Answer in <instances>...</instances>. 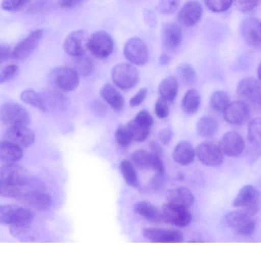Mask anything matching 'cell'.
I'll list each match as a JSON object with an SVG mask.
<instances>
[{
    "label": "cell",
    "instance_id": "9f6ffc18",
    "mask_svg": "<svg viewBox=\"0 0 261 261\" xmlns=\"http://www.w3.org/2000/svg\"><path fill=\"white\" fill-rule=\"evenodd\" d=\"M171 60L170 56L167 53H163L159 58V64L162 66L166 65Z\"/></svg>",
    "mask_w": 261,
    "mask_h": 261
},
{
    "label": "cell",
    "instance_id": "d590c367",
    "mask_svg": "<svg viewBox=\"0 0 261 261\" xmlns=\"http://www.w3.org/2000/svg\"><path fill=\"white\" fill-rule=\"evenodd\" d=\"M74 66L78 74L85 76L90 75L94 69L93 61L85 54L75 58Z\"/></svg>",
    "mask_w": 261,
    "mask_h": 261
},
{
    "label": "cell",
    "instance_id": "ba28073f",
    "mask_svg": "<svg viewBox=\"0 0 261 261\" xmlns=\"http://www.w3.org/2000/svg\"><path fill=\"white\" fill-rule=\"evenodd\" d=\"M162 219L177 227H185L191 222L192 216L188 208L166 202L161 210Z\"/></svg>",
    "mask_w": 261,
    "mask_h": 261
},
{
    "label": "cell",
    "instance_id": "e0dca14e",
    "mask_svg": "<svg viewBox=\"0 0 261 261\" xmlns=\"http://www.w3.org/2000/svg\"><path fill=\"white\" fill-rule=\"evenodd\" d=\"M142 234L148 240L156 243H177L183 239L182 233L177 230L145 228Z\"/></svg>",
    "mask_w": 261,
    "mask_h": 261
},
{
    "label": "cell",
    "instance_id": "f6af8a7d",
    "mask_svg": "<svg viewBox=\"0 0 261 261\" xmlns=\"http://www.w3.org/2000/svg\"><path fill=\"white\" fill-rule=\"evenodd\" d=\"M18 71L17 66L14 64L5 66L0 73V83H3L11 80L16 75Z\"/></svg>",
    "mask_w": 261,
    "mask_h": 261
},
{
    "label": "cell",
    "instance_id": "4fadbf2b",
    "mask_svg": "<svg viewBox=\"0 0 261 261\" xmlns=\"http://www.w3.org/2000/svg\"><path fill=\"white\" fill-rule=\"evenodd\" d=\"M42 34L40 29L31 32L15 46L11 53L12 58L21 60L29 56L38 45Z\"/></svg>",
    "mask_w": 261,
    "mask_h": 261
},
{
    "label": "cell",
    "instance_id": "f5cc1de1",
    "mask_svg": "<svg viewBox=\"0 0 261 261\" xmlns=\"http://www.w3.org/2000/svg\"><path fill=\"white\" fill-rule=\"evenodd\" d=\"M149 148L150 150V152L161 157L163 154V149L161 145L154 140H151L148 144Z\"/></svg>",
    "mask_w": 261,
    "mask_h": 261
},
{
    "label": "cell",
    "instance_id": "f546056e",
    "mask_svg": "<svg viewBox=\"0 0 261 261\" xmlns=\"http://www.w3.org/2000/svg\"><path fill=\"white\" fill-rule=\"evenodd\" d=\"M253 217L244 211L237 210L228 213L225 220L228 226L236 231L254 220Z\"/></svg>",
    "mask_w": 261,
    "mask_h": 261
},
{
    "label": "cell",
    "instance_id": "60d3db41",
    "mask_svg": "<svg viewBox=\"0 0 261 261\" xmlns=\"http://www.w3.org/2000/svg\"><path fill=\"white\" fill-rule=\"evenodd\" d=\"M210 10L215 12H221L228 10L232 5V1H206L204 2Z\"/></svg>",
    "mask_w": 261,
    "mask_h": 261
},
{
    "label": "cell",
    "instance_id": "ac0fdd59",
    "mask_svg": "<svg viewBox=\"0 0 261 261\" xmlns=\"http://www.w3.org/2000/svg\"><path fill=\"white\" fill-rule=\"evenodd\" d=\"M202 13L203 8L199 2L188 1L180 9L177 14V19L182 25L190 27L200 20Z\"/></svg>",
    "mask_w": 261,
    "mask_h": 261
},
{
    "label": "cell",
    "instance_id": "603a6c76",
    "mask_svg": "<svg viewBox=\"0 0 261 261\" xmlns=\"http://www.w3.org/2000/svg\"><path fill=\"white\" fill-rule=\"evenodd\" d=\"M167 202L188 208L194 202V197L186 187H179L169 190L166 195Z\"/></svg>",
    "mask_w": 261,
    "mask_h": 261
},
{
    "label": "cell",
    "instance_id": "bcb514c9",
    "mask_svg": "<svg viewBox=\"0 0 261 261\" xmlns=\"http://www.w3.org/2000/svg\"><path fill=\"white\" fill-rule=\"evenodd\" d=\"M28 3V1H3L1 7L8 11H15L19 10Z\"/></svg>",
    "mask_w": 261,
    "mask_h": 261
},
{
    "label": "cell",
    "instance_id": "83f0119b",
    "mask_svg": "<svg viewBox=\"0 0 261 261\" xmlns=\"http://www.w3.org/2000/svg\"><path fill=\"white\" fill-rule=\"evenodd\" d=\"M134 211L138 215L152 222H159L162 219L161 211L148 202H137L134 205Z\"/></svg>",
    "mask_w": 261,
    "mask_h": 261
},
{
    "label": "cell",
    "instance_id": "4dcf8cb0",
    "mask_svg": "<svg viewBox=\"0 0 261 261\" xmlns=\"http://www.w3.org/2000/svg\"><path fill=\"white\" fill-rule=\"evenodd\" d=\"M201 98L198 92L194 89H189L185 93L181 100V108L188 114H192L198 110Z\"/></svg>",
    "mask_w": 261,
    "mask_h": 261
},
{
    "label": "cell",
    "instance_id": "836d02e7",
    "mask_svg": "<svg viewBox=\"0 0 261 261\" xmlns=\"http://www.w3.org/2000/svg\"><path fill=\"white\" fill-rule=\"evenodd\" d=\"M119 166L121 174L127 185L132 187H137L139 182L137 172L132 164L126 160H123L120 162Z\"/></svg>",
    "mask_w": 261,
    "mask_h": 261
},
{
    "label": "cell",
    "instance_id": "f35d334b",
    "mask_svg": "<svg viewBox=\"0 0 261 261\" xmlns=\"http://www.w3.org/2000/svg\"><path fill=\"white\" fill-rule=\"evenodd\" d=\"M115 137L117 143L123 147H128L133 141L126 125H120L116 130Z\"/></svg>",
    "mask_w": 261,
    "mask_h": 261
},
{
    "label": "cell",
    "instance_id": "9a60e30c",
    "mask_svg": "<svg viewBox=\"0 0 261 261\" xmlns=\"http://www.w3.org/2000/svg\"><path fill=\"white\" fill-rule=\"evenodd\" d=\"M3 139L20 147H28L33 144L35 134L27 126L11 127L6 130Z\"/></svg>",
    "mask_w": 261,
    "mask_h": 261
},
{
    "label": "cell",
    "instance_id": "db71d44e",
    "mask_svg": "<svg viewBox=\"0 0 261 261\" xmlns=\"http://www.w3.org/2000/svg\"><path fill=\"white\" fill-rule=\"evenodd\" d=\"M82 2L81 1H60L59 5L64 8H73L80 6Z\"/></svg>",
    "mask_w": 261,
    "mask_h": 261
},
{
    "label": "cell",
    "instance_id": "277c9868",
    "mask_svg": "<svg viewBox=\"0 0 261 261\" xmlns=\"http://www.w3.org/2000/svg\"><path fill=\"white\" fill-rule=\"evenodd\" d=\"M28 173L22 167L15 163L5 164L1 169V184L14 186L23 190L32 181Z\"/></svg>",
    "mask_w": 261,
    "mask_h": 261
},
{
    "label": "cell",
    "instance_id": "d6986e66",
    "mask_svg": "<svg viewBox=\"0 0 261 261\" xmlns=\"http://www.w3.org/2000/svg\"><path fill=\"white\" fill-rule=\"evenodd\" d=\"M250 112L249 107L245 101L231 102L223 112L224 119L230 124L239 125L247 120Z\"/></svg>",
    "mask_w": 261,
    "mask_h": 261
},
{
    "label": "cell",
    "instance_id": "7c38bea8",
    "mask_svg": "<svg viewBox=\"0 0 261 261\" xmlns=\"http://www.w3.org/2000/svg\"><path fill=\"white\" fill-rule=\"evenodd\" d=\"M248 141L249 148L248 158L251 162L261 155V117H256L250 121L248 125Z\"/></svg>",
    "mask_w": 261,
    "mask_h": 261
},
{
    "label": "cell",
    "instance_id": "2e32d148",
    "mask_svg": "<svg viewBox=\"0 0 261 261\" xmlns=\"http://www.w3.org/2000/svg\"><path fill=\"white\" fill-rule=\"evenodd\" d=\"M85 32L82 30L74 31L65 38L63 47L65 52L70 56L77 57L84 54L88 41Z\"/></svg>",
    "mask_w": 261,
    "mask_h": 261
},
{
    "label": "cell",
    "instance_id": "8d00e7d4",
    "mask_svg": "<svg viewBox=\"0 0 261 261\" xmlns=\"http://www.w3.org/2000/svg\"><path fill=\"white\" fill-rule=\"evenodd\" d=\"M125 125L129 132L133 140L142 142L147 138L149 128L137 123L134 119L129 121Z\"/></svg>",
    "mask_w": 261,
    "mask_h": 261
},
{
    "label": "cell",
    "instance_id": "ab89813d",
    "mask_svg": "<svg viewBox=\"0 0 261 261\" xmlns=\"http://www.w3.org/2000/svg\"><path fill=\"white\" fill-rule=\"evenodd\" d=\"M177 71L179 79L185 84L191 85L195 81V73L190 65H182L178 68Z\"/></svg>",
    "mask_w": 261,
    "mask_h": 261
},
{
    "label": "cell",
    "instance_id": "816d5d0a",
    "mask_svg": "<svg viewBox=\"0 0 261 261\" xmlns=\"http://www.w3.org/2000/svg\"><path fill=\"white\" fill-rule=\"evenodd\" d=\"M164 174L156 173L150 179V187L154 190H159L162 188L164 184Z\"/></svg>",
    "mask_w": 261,
    "mask_h": 261
},
{
    "label": "cell",
    "instance_id": "680465c9",
    "mask_svg": "<svg viewBox=\"0 0 261 261\" xmlns=\"http://www.w3.org/2000/svg\"><path fill=\"white\" fill-rule=\"evenodd\" d=\"M258 103L259 107L261 108V97H260V99H259V101L258 102Z\"/></svg>",
    "mask_w": 261,
    "mask_h": 261
},
{
    "label": "cell",
    "instance_id": "ffe728a7",
    "mask_svg": "<svg viewBox=\"0 0 261 261\" xmlns=\"http://www.w3.org/2000/svg\"><path fill=\"white\" fill-rule=\"evenodd\" d=\"M237 93L243 99L258 103L261 97V85L253 77H246L239 83Z\"/></svg>",
    "mask_w": 261,
    "mask_h": 261
},
{
    "label": "cell",
    "instance_id": "b9f144b4",
    "mask_svg": "<svg viewBox=\"0 0 261 261\" xmlns=\"http://www.w3.org/2000/svg\"><path fill=\"white\" fill-rule=\"evenodd\" d=\"M134 120L149 129L153 125L154 122L152 117L146 110H142L138 113Z\"/></svg>",
    "mask_w": 261,
    "mask_h": 261
},
{
    "label": "cell",
    "instance_id": "d6a6232c",
    "mask_svg": "<svg viewBox=\"0 0 261 261\" xmlns=\"http://www.w3.org/2000/svg\"><path fill=\"white\" fill-rule=\"evenodd\" d=\"M231 102L228 94L224 91L217 90L211 95L210 106L215 111L223 113Z\"/></svg>",
    "mask_w": 261,
    "mask_h": 261
},
{
    "label": "cell",
    "instance_id": "44dd1931",
    "mask_svg": "<svg viewBox=\"0 0 261 261\" xmlns=\"http://www.w3.org/2000/svg\"><path fill=\"white\" fill-rule=\"evenodd\" d=\"M18 200L39 210L48 209L53 202L51 197L47 193L39 190L23 191Z\"/></svg>",
    "mask_w": 261,
    "mask_h": 261
},
{
    "label": "cell",
    "instance_id": "52a82bcc",
    "mask_svg": "<svg viewBox=\"0 0 261 261\" xmlns=\"http://www.w3.org/2000/svg\"><path fill=\"white\" fill-rule=\"evenodd\" d=\"M87 48L95 57L105 59L113 52L114 42L112 38L107 32L98 31L88 38Z\"/></svg>",
    "mask_w": 261,
    "mask_h": 261
},
{
    "label": "cell",
    "instance_id": "30bf717a",
    "mask_svg": "<svg viewBox=\"0 0 261 261\" xmlns=\"http://www.w3.org/2000/svg\"><path fill=\"white\" fill-rule=\"evenodd\" d=\"M195 154L201 163L210 167L220 165L224 159L218 145L208 141L202 142L197 146Z\"/></svg>",
    "mask_w": 261,
    "mask_h": 261
},
{
    "label": "cell",
    "instance_id": "91938a15",
    "mask_svg": "<svg viewBox=\"0 0 261 261\" xmlns=\"http://www.w3.org/2000/svg\"><path fill=\"white\" fill-rule=\"evenodd\" d=\"M261 22V21H260Z\"/></svg>",
    "mask_w": 261,
    "mask_h": 261
},
{
    "label": "cell",
    "instance_id": "5bb4252c",
    "mask_svg": "<svg viewBox=\"0 0 261 261\" xmlns=\"http://www.w3.org/2000/svg\"><path fill=\"white\" fill-rule=\"evenodd\" d=\"M241 33L245 41L255 48H261V22L256 18L249 17L241 23Z\"/></svg>",
    "mask_w": 261,
    "mask_h": 261
},
{
    "label": "cell",
    "instance_id": "8fae6325",
    "mask_svg": "<svg viewBox=\"0 0 261 261\" xmlns=\"http://www.w3.org/2000/svg\"><path fill=\"white\" fill-rule=\"evenodd\" d=\"M218 146L223 154L237 157L243 152L245 143L239 134L234 131H229L222 136Z\"/></svg>",
    "mask_w": 261,
    "mask_h": 261
},
{
    "label": "cell",
    "instance_id": "484cf974",
    "mask_svg": "<svg viewBox=\"0 0 261 261\" xmlns=\"http://www.w3.org/2000/svg\"><path fill=\"white\" fill-rule=\"evenodd\" d=\"M100 94L103 99L114 110L119 111L122 109L124 104L123 97L112 85L105 84L101 88Z\"/></svg>",
    "mask_w": 261,
    "mask_h": 261
},
{
    "label": "cell",
    "instance_id": "9c48e42d",
    "mask_svg": "<svg viewBox=\"0 0 261 261\" xmlns=\"http://www.w3.org/2000/svg\"><path fill=\"white\" fill-rule=\"evenodd\" d=\"M123 54L129 62L138 66L145 65L149 57L146 44L138 37L132 38L125 43Z\"/></svg>",
    "mask_w": 261,
    "mask_h": 261
},
{
    "label": "cell",
    "instance_id": "f907efd6",
    "mask_svg": "<svg viewBox=\"0 0 261 261\" xmlns=\"http://www.w3.org/2000/svg\"><path fill=\"white\" fill-rule=\"evenodd\" d=\"M158 138L162 144H169L172 138V129L169 127L162 128L158 133Z\"/></svg>",
    "mask_w": 261,
    "mask_h": 261
},
{
    "label": "cell",
    "instance_id": "7a4b0ae2",
    "mask_svg": "<svg viewBox=\"0 0 261 261\" xmlns=\"http://www.w3.org/2000/svg\"><path fill=\"white\" fill-rule=\"evenodd\" d=\"M1 122L9 127L27 126L31 122L29 112L22 106L13 102L4 103L1 108Z\"/></svg>",
    "mask_w": 261,
    "mask_h": 261
},
{
    "label": "cell",
    "instance_id": "74e56055",
    "mask_svg": "<svg viewBox=\"0 0 261 261\" xmlns=\"http://www.w3.org/2000/svg\"><path fill=\"white\" fill-rule=\"evenodd\" d=\"M47 109L48 105L60 110H64L68 106L66 97L61 93L56 91H50L46 94V97H43Z\"/></svg>",
    "mask_w": 261,
    "mask_h": 261
},
{
    "label": "cell",
    "instance_id": "ee69618b",
    "mask_svg": "<svg viewBox=\"0 0 261 261\" xmlns=\"http://www.w3.org/2000/svg\"><path fill=\"white\" fill-rule=\"evenodd\" d=\"M154 111L158 117L161 119L167 117L169 112L168 102L159 97L155 103Z\"/></svg>",
    "mask_w": 261,
    "mask_h": 261
},
{
    "label": "cell",
    "instance_id": "11a10c76",
    "mask_svg": "<svg viewBox=\"0 0 261 261\" xmlns=\"http://www.w3.org/2000/svg\"><path fill=\"white\" fill-rule=\"evenodd\" d=\"M10 55V49L6 46L1 45L0 47V62L1 63L6 61Z\"/></svg>",
    "mask_w": 261,
    "mask_h": 261
},
{
    "label": "cell",
    "instance_id": "c3c4849f",
    "mask_svg": "<svg viewBox=\"0 0 261 261\" xmlns=\"http://www.w3.org/2000/svg\"><path fill=\"white\" fill-rule=\"evenodd\" d=\"M147 93V89L142 88L134 95L129 100V104L132 107H136L140 105L145 99Z\"/></svg>",
    "mask_w": 261,
    "mask_h": 261
},
{
    "label": "cell",
    "instance_id": "d4e9b609",
    "mask_svg": "<svg viewBox=\"0 0 261 261\" xmlns=\"http://www.w3.org/2000/svg\"><path fill=\"white\" fill-rule=\"evenodd\" d=\"M21 147L11 142L3 140L0 143L1 160L7 164H13L23 156Z\"/></svg>",
    "mask_w": 261,
    "mask_h": 261
},
{
    "label": "cell",
    "instance_id": "681fc988",
    "mask_svg": "<svg viewBox=\"0 0 261 261\" xmlns=\"http://www.w3.org/2000/svg\"><path fill=\"white\" fill-rule=\"evenodd\" d=\"M256 222L253 220L245 226L235 231L238 235L242 237H250L254 232Z\"/></svg>",
    "mask_w": 261,
    "mask_h": 261
},
{
    "label": "cell",
    "instance_id": "e575fe53",
    "mask_svg": "<svg viewBox=\"0 0 261 261\" xmlns=\"http://www.w3.org/2000/svg\"><path fill=\"white\" fill-rule=\"evenodd\" d=\"M152 154L143 149L135 151L131 155L133 162L141 169H151Z\"/></svg>",
    "mask_w": 261,
    "mask_h": 261
},
{
    "label": "cell",
    "instance_id": "f1b7e54d",
    "mask_svg": "<svg viewBox=\"0 0 261 261\" xmlns=\"http://www.w3.org/2000/svg\"><path fill=\"white\" fill-rule=\"evenodd\" d=\"M219 129V123L215 118L205 116L201 117L196 125L197 134L203 138L213 137Z\"/></svg>",
    "mask_w": 261,
    "mask_h": 261
},
{
    "label": "cell",
    "instance_id": "4316f807",
    "mask_svg": "<svg viewBox=\"0 0 261 261\" xmlns=\"http://www.w3.org/2000/svg\"><path fill=\"white\" fill-rule=\"evenodd\" d=\"M178 89V82L175 78L169 76L164 79L158 87L160 97L168 102L173 101L175 98Z\"/></svg>",
    "mask_w": 261,
    "mask_h": 261
},
{
    "label": "cell",
    "instance_id": "7dc6e473",
    "mask_svg": "<svg viewBox=\"0 0 261 261\" xmlns=\"http://www.w3.org/2000/svg\"><path fill=\"white\" fill-rule=\"evenodd\" d=\"M234 4L236 7L242 12H246L251 11L256 7L259 3L257 1H236Z\"/></svg>",
    "mask_w": 261,
    "mask_h": 261
},
{
    "label": "cell",
    "instance_id": "3957f363",
    "mask_svg": "<svg viewBox=\"0 0 261 261\" xmlns=\"http://www.w3.org/2000/svg\"><path fill=\"white\" fill-rule=\"evenodd\" d=\"M232 205L237 210H242L254 216L260 207V194L253 186L245 185L239 191L232 201Z\"/></svg>",
    "mask_w": 261,
    "mask_h": 261
},
{
    "label": "cell",
    "instance_id": "7402d4cb",
    "mask_svg": "<svg viewBox=\"0 0 261 261\" xmlns=\"http://www.w3.org/2000/svg\"><path fill=\"white\" fill-rule=\"evenodd\" d=\"M182 31L176 23L168 22L162 28V39L164 45L169 49L176 48L182 40Z\"/></svg>",
    "mask_w": 261,
    "mask_h": 261
},
{
    "label": "cell",
    "instance_id": "6f0895ef",
    "mask_svg": "<svg viewBox=\"0 0 261 261\" xmlns=\"http://www.w3.org/2000/svg\"><path fill=\"white\" fill-rule=\"evenodd\" d=\"M257 76L260 81H261V62L257 68Z\"/></svg>",
    "mask_w": 261,
    "mask_h": 261
},
{
    "label": "cell",
    "instance_id": "5b68a950",
    "mask_svg": "<svg viewBox=\"0 0 261 261\" xmlns=\"http://www.w3.org/2000/svg\"><path fill=\"white\" fill-rule=\"evenodd\" d=\"M49 78L58 89L65 92L74 90L79 84V77L75 69L68 67H59L51 71Z\"/></svg>",
    "mask_w": 261,
    "mask_h": 261
},
{
    "label": "cell",
    "instance_id": "6da1fadb",
    "mask_svg": "<svg viewBox=\"0 0 261 261\" xmlns=\"http://www.w3.org/2000/svg\"><path fill=\"white\" fill-rule=\"evenodd\" d=\"M34 214L30 210L14 204L0 206L1 223L13 227H23L30 225L34 219Z\"/></svg>",
    "mask_w": 261,
    "mask_h": 261
},
{
    "label": "cell",
    "instance_id": "cb8c5ba5",
    "mask_svg": "<svg viewBox=\"0 0 261 261\" xmlns=\"http://www.w3.org/2000/svg\"><path fill=\"white\" fill-rule=\"evenodd\" d=\"M195 150L187 141L179 142L172 151L173 159L179 165L186 166L190 164L194 160Z\"/></svg>",
    "mask_w": 261,
    "mask_h": 261
},
{
    "label": "cell",
    "instance_id": "8992f818",
    "mask_svg": "<svg viewBox=\"0 0 261 261\" xmlns=\"http://www.w3.org/2000/svg\"><path fill=\"white\" fill-rule=\"evenodd\" d=\"M112 79L114 83L123 90L134 87L139 82V74L136 68L128 63H120L112 69Z\"/></svg>",
    "mask_w": 261,
    "mask_h": 261
},
{
    "label": "cell",
    "instance_id": "1f68e13d",
    "mask_svg": "<svg viewBox=\"0 0 261 261\" xmlns=\"http://www.w3.org/2000/svg\"><path fill=\"white\" fill-rule=\"evenodd\" d=\"M20 99L28 104L42 112L47 110L43 97L32 89H25L20 94Z\"/></svg>",
    "mask_w": 261,
    "mask_h": 261
},
{
    "label": "cell",
    "instance_id": "7bdbcfd3",
    "mask_svg": "<svg viewBox=\"0 0 261 261\" xmlns=\"http://www.w3.org/2000/svg\"><path fill=\"white\" fill-rule=\"evenodd\" d=\"M179 1H162L158 5V9L164 14H170L174 13L179 7Z\"/></svg>",
    "mask_w": 261,
    "mask_h": 261
}]
</instances>
